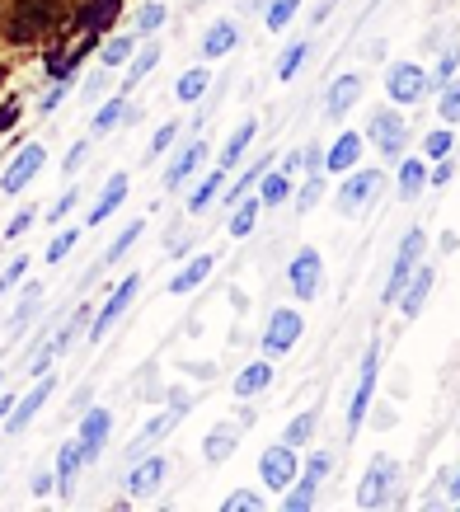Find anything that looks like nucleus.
<instances>
[{
    "label": "nucleus",
    "mask_w": 460,
    "mask_h": 512,
    "mask_svg": "<svg viewBox=\"0 0 460 512\" xmlns=\"http://www.w3.org/2000/svg\"><path fill=\"white\" fill-rule=\"evenodd\" d=\"M85 160H90V141H76V146L66 151V160H62V174H66V179H76Z\"/></svg>",
    "instance_id": "53"
},
{
    "label": "nucleus",
    "mask_w": 460,
    "mask_h": 512,
    "mask_svg": "<svg viewBox=\"0 0 460 512\" xmlns=\"http://www.w3.org/2000/svg\"><path fill=\"white\" fill-rule=\"evenodd\" d=\"M123 118H127V90H118V94H108L104 104L94 109L90 137H108V132H118V127H123Z\"/></svg>",
    "instance_id": "32"
},
{
    "label": "nucleus",
    "mask_w": 460,
    "mask_h": 512,
    "mask_svg": "<svg viewBox=\"0 0 460 512\" xmlns=\"http://www.w3.org/2000/svg\"><path fill=\"white\" fill-rule=\"evenodd\" d=\"M165 19H169L165 0H146L137 10V19H132V33H137V38H155V33L165 29Z\"/></svg>",
    "instance_id": "42"
},
{
    "label": "nucleus",
    "mask_w": 460,
    "mask_h": 512,
    "mask_svg": "<svg viewBox=\"0 0 460 512\" xmlns=\"http://www.w3.org/2000/svg\"><path fill=\"white\" fill-rule=\"evenodd\" d=\"M399 484V461L390 456V451H376L367 461V470H362V480H357V508H385L390 503V494H395Z\"/></svg>",
    "instance_id": "4"
},
{
    "label": "nucleus",
    "mask_w": 460,
    "mask_h": 512,
    "mask_svg": "<svg viewBox=\"0 0 460 512\" xmlns=\"http://www.w3.org/2000/svg\"><path fill=\"white\" fill-rule=\"evenodd\" d=\"M230 184V170H221V165H216V170H207L202 174V184H193V193H188V212H193V217H202V212H207V207H212L216 198H221V188Z\"/></svg>",
    "instance_id": "30"
},
{
    "label": "nucleus",
    "mask_w": 460,
    "mask_h": 512,
    "mask_svg": "<svg viewBox=\"0 0 460 512\" xmlns=\"http://www.w3.org/2000/svg\"><path fill=\"white\" fill-rule=\"evenodd\" d=\"M259 212H263V202L259 193H245V198L230 207V217H226V231L235 235V240H245V235H254V226H259Z\"/></svg>",
    "instance_id": "34"
},
{
    "label": "nucleus",
    "mask_w": 460,
    "mask_h": 512,
    "mask_svg": "<svg viewBox=\"0 0 460 512\" xmlns=\"http://www.w3.org/2000/svg\"><path fill=\"white\" fill-rule=\"evenodd\" d=\"M451 249H460V235L456 231H442V254H451Z\"/></svg>",
    "instance_id": "63"
},
{
    "label": "nucleus",
    "mask_w": 460,
    "mask_h": 512,
    "mask_svg": "<svg viewBox=\"0 0 460 512\" xmlns=\"http://www.w3.org/2000/svg\"><path fill=\"white\" fill-rule=\"evenodd\" d=\"M301 475V461H296V447L287 442H273V447H263L259 456V484L263 489H273V494H287Z\"/></svg>",
    "instance_id": "9"
},
{
    "label": "nucleus",
    "mask_w": 460,
    "mask_h": 512,
    "mask_svg": "<svg viewBox=\"0 0 460 512\" xmlns=\"http://www.w3.org/2000/svg\"><path fill=\"white\" fill-rule=\"evenodd\" d=\"M287 287H292L296 301H315L324 292V259L320 249H296L292 264H287Z\"/></svg>",
    "instance_id": "13"
},
{
    "label": "nucleus",
    "mask_w": 460,
    "mask_h": 512,
    "mask_svg": "<svg viewBox=\"0 0 460 512\" xmlns=\"http://www.w3.org/2000/svg\"><path fill=\"white\" fill-rule=\"evenodd\" d=\"M141 235H146V221H127L123 231H118V240H113V245L104 249V259H99V264H94V268H90V273H85V278H80V282H85V287H90V282L99 278V273H104V268H113V264H118V259H127V249L137 245Z\"/></svg>",
    "instance_id": "27"
},
{
    "label": "nucleus",
    "mask_w": 460,
    "mask_h": 512,
    "mask_svg": "<svg viewBox=\"0 0 460 512\" xmlns=\"http://www.w3.org/2000/svg\"><path fill=\"white\" fill-rule=\"evenodd\" d=\"M127 188H132V174H127V170L108 174V184L99 188L94 207L85 212V226H104L108 217H118V212H123V202H127Z\"/></svg>",
    "instance_id": "18"
},
{
    "label": "nucleus",
    "mask_w": 460,
    "mask_h": 512,
    "mask_svg": "<svg viewBox=\"0 0 460 512\" xmlns=\"http://www.w3.org/2000/svg\"><path fill=\"white\" fill-rule=\"evenodd\" d=\"M207 156H212V141L207 137H193V141H184L174 156H169V165H165V174H160V184H165V193H179V188L193 179V174L207 165Z\"/></svg>",
    "instance_id": "12"
},
{
    "label": "nucleus",
    "mask_w": 460,
    "mask_h": 512,
    "mask_svg": "<svg viewBox=\"0 0 460 512\" xmlns=\"http://www.w3.org/2000/svg\"><path fill=\"white\" fill-rule=\"evenodd\" d=\"M423 193H428V160L404 151V156L395 160V198L399 202H418Z\"/></svg>",
    "instance_id": "20"
},
{
    "label": "nucleus",
    "mask_w": 460,
    "mask_h": 512,
    "mask_svg": "<svg viewBox=\"0 0 460 512\" xmlns=\"http://www.w3.org/2000/svg\"><path fill=\"white\" fill-rule=\"evenodd\" d=\"M212 268H216V254H193V259H188V264L165 282V292H169V296H188V292H198L202 282L212 278Z\"/></svg>",
    "instance_id": "23"
},
{
    "label": "nucleus",
    "mask_w": 460,
    "mask_h": 512,
    "mask_svg": "<svg viewBox=\"0 0 460 512\" xmlns=\"http://www.w3.org/2000/svg\"><path fill=\"white\" fill-rule=\"evenodd\" d=\"M240 423H216L212 433L202 437V461L207 466H221V461H230L235 456V447H240Z\"/></svg>",
    "instance_id": "26"
},
{
    "label": "nucleus",
    "mask_w": 460,
    "mask_h": 512,
    "mask_svg": "<svg viewBox=\"0 0 460 512\" xmlns=\"http://www.w3.org/2000/svg\"><path fill=\"white\" fill-rule=\"evenodd\" d=\"M418 156L428 160H446V156H456V132H451V123H437L432 132H423V151Z\"/></svg>",
    "instance_id": "40"
},
{
    "label": "nucleus",
    "mask_w": 460,
    "mask_h": 512,
    "mask_svg": "<svg viewBox=\"0 0 460 512\" xmlns=\"http://www.w3.org/2000/svg\"><path fill=\"white\" fill-rule=\"evenodd\" d=\"M137 33H113L104 47H99V66H108V71H123L127 62H132V52H137Z\"/></svg>",
    "instance_id": "36"
},
{
    "label": "nucleus",
    "mask_w": 460,
    "mask_h": 512,
    "mask_svg": "<svg viewBox=\"0 0 460 512\" xmlns=\"http://www.w3.org/2000/svg\"><path fill=\"white\" fill-rule=\"evenodd\" d=\"M52 395H57V376H52V372H47V376H38V381H33V390H29V395H19V400H15V409L5 414V423H0V428H5V433H10V437L29 433V423L38 419V414H43V404L52 400Z\"/></svg>",
    "instance_id": "14"
},
{
    "label": "nucleus",
    "mask_w": 460,
    "mask_h": 512,
    "mask_svg": "<svg viewBox=\"0 0 460 512\" xmlns=\"http://www.w3.org/2000/svg\"><path fill=\"white\" fill-rule=\"evenodd\" d=\"M409 123H404V113H399V104H381V109H371L367 118V146H376L390 165H395L404 151H409Z\"/></svg>",
    "instance_id": "3"
},
{
    "label": "nucleus",
    "mask_w": 460,
    "mask_h": 512,
    "mask_svg": "<svg viewBox=\"0 0 460 512\" xmlns=\"http://www.w3.org/2000/svg\"><path fill=\"white\" fill-rule=\"evenodd\" d=\"M33 221H38V212H33V207H24V212H19V217L10 221V226H5V240H19V235L29 231Z\"/></svg>",
    "instance_id": "55"
},
{
    "label": "nucleus",
    "mask_w": 460,
    "mask_h": 512,
    "mask_svg": "<svg viewBox=\"0 0 460 512\" xmlns=\"http://www.w3.org/2000/svg\"><path fill=\"white\" fill-rule=\"evenodd\" d=\"M376 386H381V339L367 343V353L357 362V381H353V395H348V437L362 433V423H367L371 404H376Z\"/></svg>",
    "instance_id": "1"
},
{
    "label": "nucleus",
    "mask_w": 460,
    "mask_h": 512,
    "mask_svg": "<svg viewBox=\"0 0 460 512\" xmlns=\"http://www.w3.org/2000/svg\"><path fill=\"white\" fill-rule=\"evenodd\" d=\"M160 57H165V47L155 43V38H146V47H137V52H132V62H127V76H123V90L132 94L141 85V80L151 76L155 66H160Z\"/></svg>",
    "instance_id": "31"
},
{
    "label": "nucleus",
    "mask_w": 460,
    "mask_h": 512,
    "mask_svg": "<svg viewBox=\"0 0 460 512\" xmlns=\"http://www.w3.org/2000/svg\"><path fill=\"white\" fill-rule=\"evenodd\" d=\"M221 508H226V512H259L263 508V494H259V489H230V494L221 498Z\"/></svg>",
    "instance_id": "48"
},
{
    "label": "nucleus",
    "mask_w": 460,
    "mask_h": 512,
    "mask_svg": "<svg viewBox=\"0 0 460 512\" xmlns=\"http://www.w3.org/2000/svg\"><path fill=\"white\" fill-rule=\"evenodd\" d=\"M385 94H390V104L399 109H414L432 94V76L423 62H395L385 71Z\"/></svg>",
    "instance_id": "7"
},
{
    "label": "nucleus",
    "mask_w": 460,
    "mask_h": 512,
    "mask_svg": "<svg viewBox=\"0 0 460 512\" xmlns=\"http://www.w3.org/2000/svg\"><path fill=\"white\" fill-rule=\"evenodd\" d=\"M179 132H184V127L174 123V118H169V123H160L155 127V137H151V151H146V156H165V151H174V146H179Z\"/></svg>",
    "instance_id": "49"
},
{
    "label": "nucleus",
    "mask_w": 460,
    "mask_h": 512,
    "mask_svg": "<svg viewBox=\"0 0 460 512\" xmlns=\"http://www.w3.org/2000/svg\"><path fill=\"white\" fill-rule=\"evenodd\" d=\"M0 386H5V372H0Z\"/></svg>",
    "instance_id": "64"
},
{
    "label": "nucleus",
    "mask_w": 460,
    "mask_h": 512,
    "mask_svg": "<svg viewBox=\"0 0 460 512\" xmlns=\"http://www.w3.org/2000/svg\"><path fill=\"white\" fill-rule=\"evenodd\" d=\"M165 480H169V461L160 456V451H146V456H137V461H127L123 489H127V498H155L160 489H165Z\"/></svg>",
    "instance_id": "10"
},
{
    "label": "nucleus",
    "mask_w": 460,
    "mask_h": 512,
    "mask_svg": "<svg viewBox=\"0 0 460 512\" xmlns=\"http://www.w3.org/2000/svg\"><path fill=\"white\" fill-rule=\"evenodd\" d=\"M310 52H315V43H310V38H296V43L282 47V57H277V80L287 85V80L301 76V66L310 62Z\"/></svg>",
    "instance_id": "38"
},
{
    "label": "nucleus",
    "mask_w": 460,
    "mask_h": 512,
    "mask_svg": "<svg viewBox=\"0 0 460 512\" xmlns=\"http://www.w3.org/2000/svg\"><path fill=\"white\" fill-rule=\"evenodd\" d=\"M169 395V409H174V414H188V409H193V395H188L184 386H174V390H165Z\"/></svg>",
    "instance_id": "59"
},
{
    "label": "nucleus",
    "mask_w": 460,
    "mask_h": 512,
    "mask_svg": "<svg viewBox=\"0 0 460 512\" xmlns=\"http://www.w3.org/2000/svg\"><path fill=\"white\" fill-rule=\"evenodd\" d=\"M179 419H184V414H174V409H165V414H155V419L146 423V428H141V433L132 437V442H127L123 461H137V456H146V451H155V447H160V442H165L169 433H174V428H179Z\"/></svg>",
    "instance_id": "21"
},
{
    "label": "nucleus",
    "mask_w": 460,
    "mask_h": 512,
    "mask_svg": "<svg viewBox=\"0 0 460 512\" xmlns=\"http://www.w3.org/2000/svg\"><path fill=\"white\" fill-rule=\"evenodd\" d=\"M334 5L338 0H320V5H315V15H310V24H324V19L334 15Z\"/></svg>",
    "instance_id": "62"
},
{
    "label": "nucleus",
    "mask_w": 460,
    "mask_h": 512,
    "mask_svg": "<svg viewBox=\"0 0 460 512\" xmlns=\"http://www.w3.org/2000/svg\"><path fill=\"white\" fill-rule=\"evenodd\" d=\"M254 137H259V118H245V123L226 137V146H221V160H216V165H221V170H240V160H245V151L254 146Z\"/></svg>",
    "instance_id": "28"
},
{
    "label": "nucleus",
    "mask_w": 460,
    "mask_h": 512,
    "mask_svg": "<svg viewBox=\"0 0 460 512\" xmlns=\"http://www.w3.org/2000/svg\"><path fill=\"white\" fill-rule=\"evenodd\" d=\"M80 470H85V451H80V442L71 437V442H62V447H57V466H52V475H57V494H62V498L76 494Z\"/></svg>",
    "instance_id": "24"
},
{
    "label": "nucleus",
    "mask_w": 460,
    "mask_h": 512,
    "mask_svg": "<svg viewBox=\"0 0 460 512\" xmlns=\"http://www.w3.org/2000/svg\"><path fill=\"white\" fill-rule=\"evenodd\" d=\"M108 76H113V71H108V66H99V71L85 80V94H80V99H85V104H99V99H104V90H108Z\"/></svg>",
    "instance_id": "52"
},
{
    "label": "nucleus",
    "mask_w": 460,
    "mask_h": 512,
    "mask_svg": "<svg viewBox=\"0 0 460 512\" xmlns=\"http://www.w3.org/2000/svg\"><path fill=\"white\" fill-rule=\"evenodd\" d=\"M90 395H94L90 386H80L76 395H71V414H76V419H80V414H85V409H90Z\"/></svg>",
    "instance_id": "60"
},
{
    "label": "nucleus",
    "mask_w": 460,
    "mask_h": 512,
    "mask_svg": "<svg viewBox=\"0 0 460 512\" xmlns=\"http://www.w3.org/2000/svg\"><path fill=\"white\" fill-rule=\"evenodd\" d=\"M38 311H43V282H29V287H24V296H19L15 315L5 320V334H10V339H19V334L38 320Z\"/></svg>",
    "instance_id": "29"
},
{
    "label": "nucleus",
    "mask_w": 460,
    "mask_h": 512,
    "mask_svg": "<svg viewBox=\"0 0 460 512\" xmlns=\"http://www.w3.org/2000/svg\"><path fill=\"white\" fill-rule=\"evenodd\" d=\"M296 15H301V0H268V5H263V24H268V33L292 29Z\"/></svg>",
    "instance_id": "43"
},
{
    "label": "nucleus",
    "mask_w": 460,
    "mask_h": 512,
    "mask_svg": "<svg viewBox=\"0 0 460 512\" xmlns=\"http://www.w3.org/2000/svg\"><path fill=\"white\" fill-rule=\"evenodd\" d=\"M423 259H428V231H423V226H409V231L399 235L395 254H390V278H385V287H381L385 306H395L399 292H404V282L414 278V268L423 264Z\"/></svg>",
    "instance_id": "2"
},
{
    "label": "nucleus",
    "mask_w": 460,
    "mask_h": 512,
    "mask_svg": "<svg viewBox=\"0 0 460 512\" xmlns=\"http://www.w3.org/2000/svg\"><path fill=\"white\" fill-rule=\"evenodd\" d=\"M108 437H113V409L90 404V409L80 414V428H76V442H80V451H85V466H94V461L108 451Z\"/></svg>",
    "instance_id": "15"
},
{
    "label": "nucleus",
    "mask_w": 460,
    "mask_h": 512,
    "mask_svg": "<svg viewBox=\"0 0 460 512\" xmlns=\"http://www.w3.org/2000/svg\"><path fill=\"white\" fill-rule=\"evenodd\" d=\"M320 489H324V480H315V475H296V484L282 494V508L287 512H306V508H315V498H320Z\"/></svg>",
    "instance_id": "37"
},
{
    "label": "nucleus",
    "mask_w": 460,
    "mask_h": 512,
    "mask_svg": "<svg viewBox=\"0 0 460 512\" xmlns=\"http://www.w3.org/2000/svg\"><path fill=\"white\" fill-rule=\"evenodd\" d=\"M240 47V24L235 19H212L207 33H202V62H221Z\"/></svg>",
    "instance_id": "22"
},
{
    "label": "nucleus",
    "mask_w": 460,
    "mask_h": 512,
    "mask_svg": "<svg viewBox=\"0 0 460 512\" xmlns=\"http://www.w3.org/2000/svg\"><path fill=\"white\" fill-rule=\"evenodd\" d=\"M437 118L456 127L460 123V76H451L446 85H437Z\"/></svg>",
    "instance_id": "44"
},
{
    "label": "nucleus",
    "mask_w": 460,
    "mask_h": 512,
    "mask_svg": "<svg viewBox=\"0 0 460 512\" xmlns=\"http://www.w3.org/2000/svg\"><path fill=\"white\" fill-rule=\"evenodd\" d=\"M259 202L263 207H282V202H292V174H282V170H268L259 179Z\"/></svg>",
    "instance_id": "41"
},
{
    "label": "nucleus",
    "mask_w": 460,
    "mask_h": 512,
    "mask_svg": "<svg viewBox=\"0 0 460 512\" xmlns=\"http://www.w3.org/2000/svg\"><path fill=\"white\" fill-rule=\"evenodd\" d=\"M207 90H212V71H207V62H202V66H188L184 76L174 80V99H179V104H198Z\"/></svg>",
    "instance_id": "35"
},
{
    "label": "nucleus",
    "mask_w": 460,
    "mask_h": 512,
    "mask_svg": "<svg viewBox=\"0 0 460 512\" xmlns=\"http://www.w3.org/2000/svg\"><path fill=\"white\" fill-rule=\"evenodd\" d=\"M362 151H367V137L362 132H338L329 146H324V174H343L348 170H357L362 165Z\"/></svg>",
    "instance_id": "17"
},
{
    "label": "nucleus",
    "mask_w": 460,
    "mask_h": 512,
    "mask_svg": "<svg viewBox=\"0 0 460 512\" xmlns=\"http://www.w3.org/2000/svg\"><path fill=\"white\" fill-rule=\"evenodd\" d=\"M324 198V170L320 174H306V184L292 188V202H296V212H310L315 202Z\"/></svg>",
    "instance_id": "46"
},
{
    "label": "nucleus",
    "mask_w": 460,
    "mask_h": 512,
    "mask_svg": "<svg viewBox=\"0 0 460 512\" xmlns=\"http://www.w3.org/2000/svg\"><path fill=\"white\" fill-rule=\"evenodd\" d=\"M301 151H306V174H320L324 170V141H306Z\"/></svg>",
    "instance_id": "56"
},
{
    "label": "nucleus",
    "mask_w": 460,
    "mask_h": 512,
    "mask_svg": "<svg viewBox=\"0 0 460 512\" xmlns=\"http://www.w3.org/2000/svg\"><path fill=\"white\" fill-rule=\"evenodd\" d=\"M381 188H385V170H348L343 174V184L334 188V207L343 212V217H357V212H367L371 202L381 198Z\"/></svg>",
    "instance_id": "5"
},
{
    "label": "nucleus",
    "mask_w": 460,
    "mask_h": 512,
    "mask_svg": "<svg viewBox=\"0 0 460 512\" xmlns=\"http://www.w3.org/2000/svg\"><path fill=\"white\" fill-rule=\"evenodd\" d=\"M428 76H432V90L446 85L451 76H460V47H442V52H437V66H432Z\"/></svg>",
    "instance_id": "47"
},
{
    "label": "nucleus",
    "mask_w": 460,
    "mask_h": 512,
    "mask_svg": "<svg viewBox=\"0 0 460 512\" xmlns=\"http://www.w3.org/2000/svg\"><path fill=\"white\" fill-rule=\"evenodd\" d=\"M362 90H367V80H362V71H343V76H338L334 85L324 90V104H320L324 118H329V123H343V118L353 113V104L362 99Z\"/></svg>",
    "instance_id": "16"
},
{
    "label": "nucleus",
    "mask_w": 460,
    "mask_h": 512,
    "mask_svg": "<svg viewBox=\"0 0 460 512\" xmlns=\"http://www.w3.org/2000/svg\"><path fill=\"white\" fill-rule=\"evenodd\" d=\"M273 170V156H259V160H249L245 170H240V179H235V184H226L221 188V202H226V207H235V202L245 198V193H254V188H259V179L263 174Z\"/></svg>",
    "instance_id": "33"
},
{
    "label": "nucleus",
    "mask_w": 460,
    "mask_h": 512,
    "mask_svg": "<svg viewBox=\"0 0 460 512\" xmlns=\"http://www.w3.org/2000/svg\"><path fill=\"white\" fill-rule=\"evenodd\" d=\"M268 386H273V357H254L249 367H240L230 390H235V400H259Z\"/></svg>",
    "instance_id": "25"
},
{
    "label": "nucleus",
    "mask_w": 460,
    "mask_h": 512,
    "mask_svg": "<svg viewBox=\"0 0 460 512\" xmlns=\"http://www.w3.org/2000/svg\"><path fill=\"white\" fill-rule=\"evenodd\" d=\"M24 273H29V259H24V254H19V259H10V264H5V273H0V296L15 292V282L24 278Z\"/></svg>",
    "instance_id": "54"
},
{
    "label": "nucleus",
    "mask_w": 460,
    "mask_h": 512,
    "mask_svg": "<svg viewBox=\"0 0 460 512\" xmlns=\"http://www.w3.org/2000/svg\"><path fill=\"white\" fill-rule=\"evenodd\" d=\"M442 489H446V498H451V503H460V466L451 470V475H446V484H442Z\"/></svg>",
    "instance_id": "61"
},
{
    "label": "nucleus",
    "mask_w": 460,
    "mask_h": 512,
    "mask_svg": "<svg viewBox=\"0 0 460 512\" xmlns=\"http://www.w3.org/2000/svg\"><path fill=\"white\" fill-rule=\"evenodd\" d=\"M71 80H76V76H57V85L38 99V113H57V109H62V99L71 94Z\"/></svg>",
    "instance_id": "51"
},
{
    "label": "nucleus",
    "mask_w": 460,
    "mask_h": 512,
    "mask_svg": "<svg viewBox=\"0 0 460 512\" xmlns=\"http://www.w3.org/2000/svg\"><path fill=\"white\" fill-rule=\"evenodd\" d=\"M301 334H306V315L296 311V306H277L273 315H268V325H263V339H259V353L263 357H287L301 343Z\"/></svg>",
    "instance_id": "6"
},
{
    "label": "nucleus",
    "mask_w": 460,
    "mask_h": 512,
    "mask_svg": "<svg viewBox=\"0 0 460 512\" xmlns=\"http://www.w3.org/2000/svg\"><path fill=\"white\" fill-rule=\"evenodd\" d=\"M29 489H33V498H47L52 489H57V475H52V470H38V475L29 480Z\"/></svg>",
    "instance_id": "57"
},
{
    "label": "nucleus",
    "mask_w": 460,
    "mask_h": 512,
    "mask_svg": "<svg viewBox=\"0 0 460 512\" xmlns=\"http://www.w3.org/2000/svg\"><path fill=\"white\" fill-rule=\"evenodd\" d=\"M282 174H306V151H301V146H292V151H287V156H282Z\"/></svg>",
    "instance_id": "58"
},
{
    "label": "nucleus",
    "mask_w": 460,
    "mask_h": 512,
    "mask_svg": "<svg viewBox=\"0 0 460 512\" xmlns=\"http://www.w3.org/2000/svg\"><path fill=\"white\" fill-rule=\"evenodd\" d=\"M76 245H80V226H66V231L52 235V245L43 249V259H47V264H62V259H66V254H71Z\"/></svg>",
    "instance_id": "45"
},
{
    "label": "nucleus",
    "mask_w": 460,
    "mask_h": 512,
    "mask_svg": "<svg viewBox=\"0 0 460 512\" xmlns=\"http://www.w3.org/2000/svg\"><path fill=\"white\" fill-rule=\"evenodd\" d=\"M137 292H141V273H127V278L104 296V306L94 311L90 329H85V339H90V343H104V339H108V329L118 325V320H123L127 311H132V301H137Z\"/></svg>",
    "instance_id": "8"
},
{
    "label": "nucleus",
    "mask_w": 460,
    "mask_h": 512,
    "mask_svg": "<svg viewBox=\"0 0 460 512\" xmlns=\"http://www.w3.org/2000/svg\"><path fill=\"white\" fill-rule=\"evenodd\" d=\"M315 433H320V409H301V414H296V419L282 428V442L301 451L306 442H315Z\"/></svg>",
    "instance_id": "39"
},
{
    "label": "nucleus",
    "mask_w": 460,
    "mask_h": 512,
    "mask_svg": "<svg viewBox=\"0 0 460 512\" xmlns=\"http://www.w3.org/2000/svg\"><path fill=\"white\" fill-rule=\"evenodd\" d=\"M432 282H437V268H432L428 259H423V264L414 268V278L404 282L399 301H395L404 320H418V315H423V306H428V296H432Z\"/></svg>",
    "instance_id": "19"
},
{
    "label": "nucleus",
    "mask_w": 460,
    "mask_h": 512,
    "mask_svg": "<svg viewBox=\"0 0 460 512\" xmlns=\"http://www.w3.org/2000/svg\"><path fill=\"white\" fill-rule=\"evenodd\" d=\"M80 198H85V193H80V184H71V188H66V193H62V198L52 202V207H47V221H52V226H62V221H66V217H71V212H76V207H80Z\"/></svg>",
    "instance_id": "50"
},
{
    "label": "nucleus",
    "mask_w": 460,
    "mask_h": 512,
    "mask_svg": "<svg viewBox=\"0 0 460 512\" xmlns=\"http://www.w3.org/2000/svg\"><path fill=\"white\" fill-rule=\"evenodd\" d=\"M43 170H47V146L43 141L19 146V156L5 165V174H0V193H5V198H15V193H24V188H29Z\"/></svg>",
    "instance_id": "11"
}]
</instances>
